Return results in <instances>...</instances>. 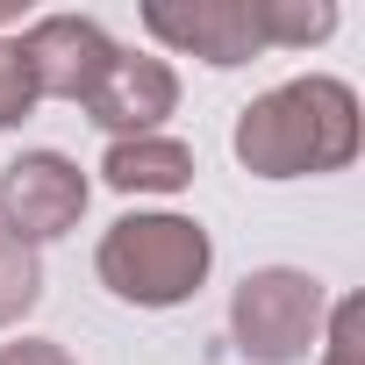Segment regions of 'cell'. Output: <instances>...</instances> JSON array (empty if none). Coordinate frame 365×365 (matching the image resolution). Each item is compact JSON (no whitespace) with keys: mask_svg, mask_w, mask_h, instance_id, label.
Returning a JSON list of instances; mask_svg holds the SVG:
<instances>
[{"mask_svg":"<svg viewBox=\"0 0 365 365\" xmlns=\"http://www.w3.org/2000/svg\"><path fill=\"white\" fill-rule=\"evenodd\" d=\"M237 165L258 172V179H322V172H344L365 143V115H358V93L329 72H308V79H287L272 93H258L244 115H237Z\"/></svg>","mask_w":365,"mask_h":365,"instance_id":"cell-1","label":"cell"},{"mask_svg":"<svg viewBox=\"0 0 365 365\" xmlns=\"http://www.w3.org/2000/svg\"><path fill=\"white\" fill-rule=\"evenodd\" d=\"M93 272L129 308H179L215 272V237L194 215H122L101 230Z\"/></svg>","mask_w":365,"mask_h":365,"instance_id":"cell-2","label":"cell"},{"mask_svg":"<svg viewBox=\"0 0 365 365\" xmlns=\"http://www.w3.org/2000/svg\"><path fill=\"white\" fill-rule=\"evenodd\" d=\"M322 322H329V294L301 265H258L230 294V336H237V351L251 365H301V358H315Z\"/></svg>","mask_w":365,"mask_h":365,"instance_id":"cell-3","label":"cell"},{"mask_svg":"<svg viewBox=\"0 0 365 365\" xmlns=\"http://www.w3.org/2000/svg\"><path fill=\"white\" fill-rule=\"evenodd\" d=\"M93 187L86 172L65 158V150H22L8 172H0V230H8L15 244H58L79 230Z\"/></svg>","mask_w":365,"mask_h":365,"instance_id":"cell-4","label":"cell"},{"mask_svg":"<svg viewBox=\"0 0 365 365\" xmlns=\"http://www.w3.org/2000/svg\"><path fill=\"white\" fill-rule=\"evenodd\" d=\"M22 65H29V86L36 101H86L93 79L108 72L115 58V36L93 22V15H36L22 36H15Z\"/></svg>","mask_w":365,"mask_h":365,"instance_id":"cell-5","label":"cell"},{"mask_svg":"<svg viewBox=\"0 0 365 365\" xmlns=\"http://www.w3.org/2000/svg\"><path fill=\"white\" fill-rule=\"evenodd\" d=\"M143 29L179 51V58H201L215 72L230 65H251L265 43H258V22H251V0H150L143 8Z\"/></svg>","mask_w":365,"mask_h":365,"instance_id":"cell-6","label":"cell"},{"mask_svg":"<svg viewBox=\"0 0 365 365\" xmlns=\"http://www.w3.org/2000/svg\"><path fill=\"white\" fill-rule=\"evenodd\" d=\"M86 122H101L108 136H158V122L179 108V72L165 58H143V51H122L108 58V72L93 79V93L79 101Z\"/></svg>","mask_w":365,"mask_h":365,"instance_id":"cell-7","label":"cell"},{"mask_svg":"<svg viewBox=\"0 0 365 365\" xmlns=\"http://www.w3.org/2000/svg\"><path fill=\"white\" fill-rule=\"evenodd\" d=\"M101 179L115 194H187L194 187V150L179 136H115L101 158Z\"/></svg>","mask_w":365,"mask_h":365,"instance_id":"cell-8","label":"cell"},{"mask_svg":"<svg viewBox=\"0 0 365 365\" xmlns=\"http://www.w3.org/2000/svg\"><path fill=\"white\" fill-rule=\"evenodd\" d=\"M251 22L265 51H308L336 29V8L329 0H251Z\"/></svg>","mask_w":365,"mask_h":365,"instance_id":"cell-9","label":"cell"},{"mask_svg":"<svg viewBox=\"0 0 365 365\" xmlns=\"http://www.w3.org/2000/svg\"><path fill=\"white\" fill-rule=\"evenodd\" d=\"M36 301H43V258L0 230V329H8V322H22Z\"/></svg>","mask_w":365,"mask_h":365,"instance_id":"cell-10","label":"cell"},{"mask_svg":"<svg viewBox=\"0 0 365 365\" xmlns=\"http://www.w3.org/2000/svg\"><path fill=\"white\" fill-rule=\"evenodd\" d=\"M29 108H36V86H29V65H22V51L0 36V129H15V122H29Z\"/></svg>","mask_w":365,"mask_h":365,"instance_id":"cell-11","label":"cell"},{"mask_svg":"<svg viewBox=\"0 0 365 365\" xmlns=\"http://www.w3.org/2000/svg\"><path fill=\"white\" fill-rule=\"evenodd\" d=\"M358 329H365V301L351 294V301H336L329 308V322H322V365H358Z\"/></svg>","mask_w":365,"mask_h":365,"instance_id":"cell-12","label":"cell"},{"mask_svg":"<svg viewBox=\"0 0 365 365\" xmlns=\"http://www.w3.org/2000/svg\"><path fill=\"white\" fill-rule=\"evenodd\" d=\"M0 365H79V358L51 336H22V344H0Z\"/></svg>","mask_w":365,"mask_h":365,"instance_id":"cell-13","label":"cell"},{"mask_svg":"<svg viewBox=\"0 0 365 365\" xmlns=\"http://www.w3.org/2000/svg\"><path fill=\"white\" fill-rule=\"evenodd\" d=\"M22 15V0H0V22H15Z\"/></svg>","mask_w":365,"mask_h":365,"instance_id":"cell-14","label":"cell"}]
</instances>
